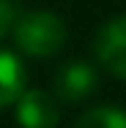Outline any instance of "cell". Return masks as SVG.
I'll list each match as a JSON object with an SVG mask.
<instances>
[{
	"label": "cell",
	"mask_w": 126,
	"mask_h": 128,
	"mask_svg": "<svg viewBox=\"0 0 126 128\" xmlns=\"http://www.w3.org/2000/svg\"><path fill=\"white\" fill-rule=\"evenodd\" d=\"M14 38L17 46L30 57H47L63 46L66 41V25L52 11H33L14 22Z\"/></svg>",
	"instance_id": "cell-1"
},
{
	"label": "cell",
	"mask_w": 126,
	"mask_h": 128,
	"mask_svg": "<svg viewBox=\"0 0 126 128\" xmlns=\"http://www.w3.org/2000/svg\"><path fill=\"white\" fill-rule=\"evenodd\" d=\"M96 54L110 74L126 79V14L115 16L112 22H107L99 30Z\"/></svg>",
	"instance_id": "cell-2"
},
{
	"label": "cell",
	"mask_w": 126,
	"mask_h": 128,
	"mask_svg": "<svg viewBox=\"0 0 126 128\" xmlns=\"http://www.w3.org/2000/svg\"><path fill=\"white\" fill-rule=\"evenodd\" d=\"M58 104L44 90H22L17 98V120L22 128H55L58 126Z\"/></svg>",
	"instance_id": "cell-3"
},
{
	"label": "cell",
	"mask_w": 126,
	"mask_h": 128,
	"mask_svg": "<svg viewBox=\"0 0 126 128\" xmlns=\"http://www.w3.org/2000/svg\"><path fill=\"white\" fill-rule=\"evenodd\" d=\"M55 90L60 101H82L96 90V71L88 63H69L60 68Z\"/></svg>",
	"instance_id": "cell-4"
},
{
	"label": "cell",
	"mask_w": 126,
	"mask_h": 128,
	"mask_svg": "<svg viewBox=\"0 0 126 128\" xmlns=\"http://www.w3.org/2000/svg\"><path fill=\"white\" fill-rule=\"evenodd\" d=\"M25 90V66L17 54L0 49V109L14 104Z\"/></svg>",
	"instance_id": "cell-5"
},
{
	"label": "cell",
	"mask_w": 126,
	"mask_h": 128,
	"mask_svg": "<svg viewBox=\"0 0 126 128\" xmlns=\"http://www.w3.org/2000/svg\"><path fill=\"white\" fill-rule=\"evenodd\" d=\"M74 128H126V112L115 106H96L85 112Z\"/></svg>",
	"instance_id": "cell-6"
},
{
	"label": "cell",
	"mask_w": 126,
	"mask_h": 128,
	"mask_svg": "<svg viewBox=\"0 0 126 128\" xmlns=\"http://www.w3.org/2000/svg\"><path fill=\"white\" fill-rule=\"evenodd\" d=\"M17 22V3L14 0H0V38L14 27Z\"/></svg>",
	"instance_id": "cell-7"
}]
</instances>
